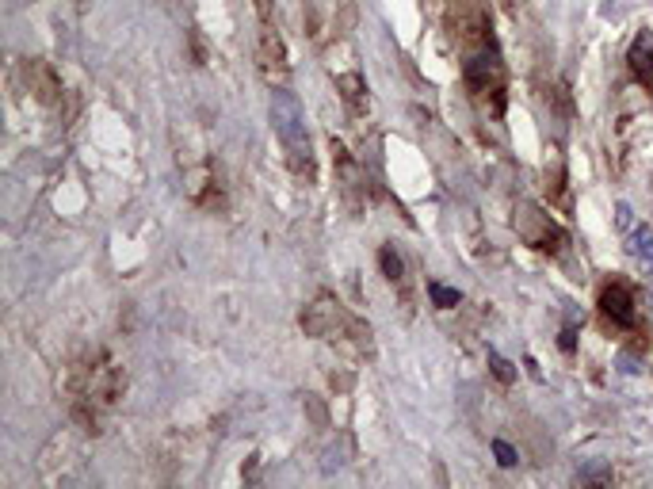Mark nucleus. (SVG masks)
<instances>
[{"label": "nucleus", "instance_id": "nucleus-1", "mask_svg": "<svg viewBox=\"0 0 653 489\" xmlns=\"http://www.w3.org/2000/svg\"><path fill=\"white\" fill-rule=\"evenodd\" d=\"M271 126H276L283 149H287L295 172H314V149H310V130H306V115H302V103L295 100V92L276 88L271 92Z\"/></svg>", "mask_w": 653, "mask_h": 489}, {"label": "nucleus", "instance_id": "nucleus-2", "mask_svg": "<svg viewBox=\"0 0 653 489\" xmlns=\"http://www.w3.org/2000/svg\"><path fill=\"white\" fill-rule=\"evenodd\" d=\"M600 314L608 317L611 325H619V329H630L634 325V295H630V287L623 283V279L604 283V290H600Z\"/></svg>", "mask_w": 653, "mask_h": 489}, {"label": "nucleus", "instance_id": "nucleus-3", "mask_svg": "<svg viewBox=\"0 0 653 489\" xmlns=\"http://www.w3.org/2000/svg\"><path fill=\"white\" fill-rule=\"evenodd\" d=\"M466 84H470V92H474V96L493 92V96L500 100V69H497V61H489V58L466 61Z\"/></svg>", "mask_w": 653, "mask_h": 489}, {"label": "nucleus", "instance_id": "nucleus-4", "mask_svg": "<svg viewBox=\"0 0 653 489\" xmlns=\"http://www.w3.org/2000/svg\"><path fill=\"white\" fill-rule=\"evenodd\" d=\"M630 69H634V77L646 84V88H653V35L649 31H642L638 39H634V46H630Z\"/></svg>", "mask_w": 653, "mask_h": 489}, {"label": "nucleus", "instance_id": "nucleus-5", "mask_svg": "<svg viewBox=\"0 0 653 489\" xmlns=\"http://www.w3.org/2000/svg\"><path fill=\"white\" fill-rule=\"evenodd\" d=\"M382 271H386V279L390 283H401V276H405V264H401V257H394V249H382Z\"/></svg>", "mask_w": 653, "mask_h": 489}, {"label": "nucleus", "instance_id": "nucleus-6", "mask_svg": "<svg viewBox=\"0 0 653 489\" xmlns=\"http://www.w3.org/2000/svg\"><path fill=\"white\" fill-rule=\"evenodd\" d=\"M432 298H435V306H443V310H451V306H459V290H451V287H443V283H432Z\"/></svg>", "mask_w": 653, "mask_h": 489}, {"label": "nucleus", "instance_id": "nucleus-7", "mask_svg": "<svg viewBox=\"0 0 653 489\" xmlns=\"http://www.w3.org/2000/svg\"><path fill=\"white\" fill-rule=\"evenodd\" d=\"M493 455H497V463H500V466H516V463H519L516 447H512V444H505V440H493Z\"/></svg>", "mask_w": 653, "mask_h": 489}, {"label": "nucleus", "instance_id": "nucleus-8", "mask_svg": "<svg viewBox=\"0 0 653 489\" xmlns=\"http://www.w3.org/2000/svg\"><path fill=\"white\" fill-rule=\"evenodd\" d=\"M638 257H646V264L653 268V237H649L646 230L638 233Z\"/></svg>", "mask_w": 653, "mask_h": 489}, {"label": "nucleus", "instance_id": "nucleus-9", "mask_svg": "<svg viewBox=\"0 0 653 489\" xmlns=\"http://www.w3.org/2000/svg\"><path fill=\"white\" fill-rule=\"evenodd\" d=\"M493 367H497V375H500V379H505V382L512 379V367H508L505 360H500V355H493Z\"/></svg>", "mask_w": 653, "mask_h": 489}]
</instances>
